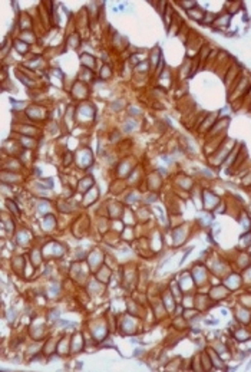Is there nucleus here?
I'll list each match as a JSON object with an SVG mask.
<instances>
[{"instance_id": "f257e3e1", "label": "nucleus", "mask_w": 251, "mask_h": 372, "mask_svg": "<svg viewBox=\"0 0 251 372\" xmlns=\"http://www.w3.org/2000/svg\"><path fill=\"white\" fill-rule=\"evenodd\" d=\"M201 362H202V369H207V371H209V369H212V361L209 359V354L208 352H202L201 354Z\"/></svg>"}]
</instances>
